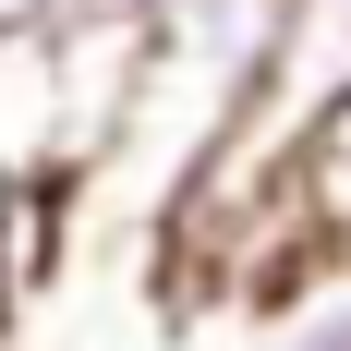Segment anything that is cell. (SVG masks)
Wrapping results in <instances>:
<instances>
[{
  "label": "cell",
  "instance_id": "cell-5",
  "mask_svg": "<svg viewBox=\"0 0 351 351\" xmlns=\"http://www.w3.org/2000/svg\"><path fill=\"white\" fill-rule=\"evenodd\" d=\"M36 194H49V182H36V170H12V158H0V243L25 230V206H36Z\"/></svg>",
  "mask_w": 351,
  "mask_h": 351
},
{
  "label": "cell",
  "instance_id": "cell-2",
  "mask_svg": "<svg viewBox=\"0 0 351 351\" xmlns=\"http://www.w3.org/2000/svg\"><path fill=\"white\" fill-rule=\"evenodd\" d=\"M0 158L36 182H73V73H61V25L12 12L0 25Z\"/></svg>",
  "mask_w": 351,
  "mask_h": 351
},
{
  "label": "cell",
  "instance_id": "cell-1",
  "mask_svg": "<svg viewBox=\"0 0 351 351\" xmlns=\"http://www.w3.org/2000/svg\"><path fill=\"white\" fill-rule=\"evenodd\" d=\"M351 97V0H279V61H267V97L230 145H218V170L194 182V206L182 218H230V206H267L291 170H303V145L315 121ZM170 218V230H182Z\"/></svg>",
  "mask_w": 351,
  "mask_h": 351
},
{
  "label": "cell",
  "instance_id": "cell-8",
  "mask_svg": "<svg viewBox=\"0 0 351 351\" xmlns=\"http://www.w3.org/2000/svg\"><path fill=\"white\" fill-rule=\"evenodd\" d=\"M12 12H49V0H0V25H12Z\"/></svg>",
  "mask_w": 351,
  "mask_h": 351
},
{
  "label": "cell",
  "instance_id": "cell-6",
  "mask_svg": "<svg viewBox=\"0 0 351 351\" xmlns=\"http://www.w3.org/2000/svg\"><path fill=\"white\" fill-rule=\"evenodd\" d=\"M25 315V267H12V254H0V327Z\"/></svg>",
  "mask_w": 351,
  "mask_h": 351
},
{
  "label": "cell",
  "instance_id": "cell-4",
  "mask_svg": "<svg viewBox=\"0 0 351 351\" xmlns=\"http://www.w3.org/2000/svg\"><path fill=\"white\" fill-rule=\"evenodd\" d=\"M291 194H303V218H315V243H351V97L315 121V145H303Z\"/></svg>",
  "mask_w": 351,
  "mask_h": 351
},
{
  "label": "cell",
  "instance_id": "cell-3",
  "mask_svg": "<svg viewBox=\"0 0 351 351\" xmlns=\"http://www.w3.org/2000/svg\"><path fill=\"white\" fill-rule=\"evenodd\" d=\"M254 351H351V243H315L279 291H254Z\"/></svg>",
  "mask_w": 351,
  "mask_h": 351
},
{
  "label": "cell",
  "instance_id": "cell-7",
  "mask_svg": "<svg viewBox=\"0 0 351 351\" xmlns=\"http://www.w3.org/2000/svg\"><path fill=\"white\" fill-rule=\"evenodd\" d=\"M49 12H134V25H145L158 0H49Z\"/></svg>",
  "mask_w": 351,
  "mask_h": 351
}]
</instances>
